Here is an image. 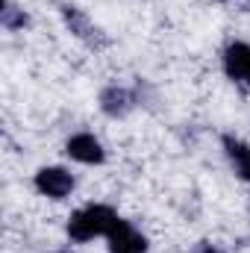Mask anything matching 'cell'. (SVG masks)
<instances>
[{
  "mask_svg": "<svg viewBox=\"0 0 250 253\" xmlns=\"http://www.w3.org/2000/svg\"><path fill=\"white\" fill-rule=\"evenodd\" d=\"M115 209L106 206V203H88L83 209H77L71 218H68V236L71 242H91L97 236H106L112 221H115Z\"/></svg>",
  "mask_w": 250,
  "mask_h": 253,
  "instance_id": "obj_1",
  "label": "cell"
},
{
  "mask_svg": "<svg viewBox=\"0 0 250 253\" xmlns=\"http://www.w3.org/2000/svg\"><path fill=\"white\" fill-rule=\"evenodd\" d=\"M36 189L39 194H44V197H50V200H62L68 197L71 191H74V174L71 171H65L59 165H50V168H39L36 171Z\"/></svg>",
  "mask_w": 250,
  "mask_h": 253,
  "instance_id": "obj_2",
  "label": "cell"
},
{
  "mask_svg": "<svg viewBox=\"0 0 250 253\" xmlns=\"http://www.w3.org/2000/svg\"><path fill=\"white\" fill-rule=\"evenodd\" d=\"M62 18H65V27H68L77 39H83L85 44H91V47H106V44H109V39L103 36V30H100L97 24H91V18H88L83 9H77V6H62Z\"/></svg>",
  "mask_w": 250,
  "mask_h": 253,
  "instance_id": "obj_3",
  "label": "cell"
},
{
  "mask_svg": "<svg viewBox=\"0 0 250 253\" xmlns=\"http://www.w3.org/2000/svg\"><path fill=\"white\" fill-rule=\"evenodd\" d=\"M106 239H109V253H144L147 251V239L124 218L112 221Z\"/></svg>",
  "mask_w": 250,
  "mask_h": 253,
  "instance_id": "obj_4",
  "label": "cell"
},
{
  "mask_svg": "<svg viewBox=\"0 0 250 253\" xmlns=\"http://www.w3.org/2000/svg\"><path fill=\"white\" fill-rule=\"evenodd\" d=\"M221 62H224V74L233 83H242V85L250 88V44H245V42L227 44Z\"/></svg>",
  "mask_w": 250,
  "mask_h": 253,
  "instance_id": "obj_5",
  "label": "cell"
},
{
  "mask_svg": "<svg viewBox=\"0 0 250 253\" xmlns=\"http://www.w3.org/2000/svg\"><path fill=\"white\" fill-rule=\"evenodd\" d=\"M65 153L74 159V162H83V165H100L106 159V150L103 144L91 135V132H77L68 138L65 144Z\"/></svg>",
  "mask_w": 250,
  "mask_h": 253,
  "instance_id": "obj_6",
  "label": "cell"
},
{
  "mask_svg": "<svg viewBox=\"0 0 250 253\" xmlns=\"http://www.w3.org/2000/svg\"><path fill=\"white\" fill-rule=\"evenodd\" d=\"M135 103H138V97L129 88H124V85H109V88L100 91V109L109 118H124V115H129L135 109Z\"/></svg>",
  "mask_w": 250,
  "mask_h": 253,
  "instance_id": "obj_7",
  "label": "cell"
},
{
  "mask_svg": "<svg viewBox=\"0 0 250 253\" xmlns=\"http://www.w3.org/2000/svg\"><path fill=\"white\" fill-rule=\"evenodd\" d=\"M224 150H227V156H230L236 174L250 183V144L239 141V138H233V135H224Z\"/></svg>",
  "mask_w": 250,
  "mask_h": 253,
  "instance_id": "obj_8",
  "label": "cell"
},
{
  "mask_svg": "<svg viewBox=\"0 0 250 253\" xmlns=\"http://www.w3.org/2000/svg\"><path fill=\"white\" fill-rule=\"evenodd\" d=\"M0 24H3V30L15 33V30H24V27L30 24V15H27L24 9H18L12 0H3V9H0Z\"/></svg>",
  "mask_w": 250,
  "mask_h": 253,
  "instance_id": "obj_9",
  "label": "cell"
},
{
  "mask_svg": "<svg viewBox=\"0 0 250 253\" xmlns=\"http://www.w3.org/2000/svg\"><path fill=\"white\" fill-rule=\"evenodd\" d=\"M194 253H218V251H215L212 245H206V242H203V245H197V248H194Z\"/></svg>",
  "mask_w": 250,
  "mask_h": 253,
  "instance_id": "obj_10",
  "label": "cell"
}]
</instances>
